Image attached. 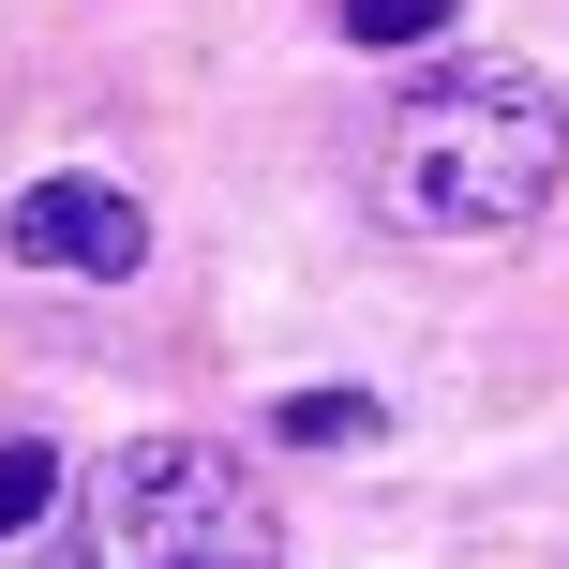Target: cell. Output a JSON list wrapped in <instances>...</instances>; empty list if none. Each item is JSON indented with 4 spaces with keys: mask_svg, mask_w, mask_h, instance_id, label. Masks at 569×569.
Returning <instances> with one entry per match:
<instances>
[{
    "mask_svg": "<svg viewBox=\"0 0 569 569\" xmlns=\"http://www.w3.org/2000/svg\"><path fill=\"white\" fill-rule=\"evenodd\" d=\"M569 180V106L525 60H465V76H420L375 136V210L405 240H510L540 226V196Z\"/></svg>",
    "mask_w": 569,
    "mask_h": 569,
    "instance_id": "1",
    "label": "cell"
},
{
    "mask_svg": "<svg viewBox=\"0 0 569 569\" xmlns=\"http://www.w3.org/2000/svg\"><path fill=\"white\" fill-rule=\"evenodd\" d=\"M46 569H284V525L256 495V465L210 435H136L76 480Z\"/></svg>",
    "mask_w": 569,
    "mask_h": 569,
    "instance_id": "2",
    "label": "cell"
},
{
    "mask_svg": "<svg viewBox=\"0 0 569 569\" xmlns=\"http://www.w3.org/2000/svg\"><path fill=\"white\" fill-rule=\"evenodd\" d=\"M0 240H16L30 270H76V284H120V270L150 256V210L120 196V180H30V196H16V226H0Z\"/></svg>",
    "mask_w": 569,
    "mask_h": 569,
    "instance_id": "3",
    "label": "cell"
},
{
    "mask_svg": "<svg viewBox=\"0 0 569 569\" xmlns=\"http://www.w3.org/2000/svg\"><path fill=\"white\" fill-rule=\"evenodd\" d=\"M270 435H284V450H360V435H375V390H284Z\"/></svg>",
    "mask_w": 569,
    "mask_h": 569,
    "instance_id": "4",
    "label": "cell"
},
{
    "mask_svg": "<svg viewBox=\"0 0 569 569\" xmlns=\"http://www.w3.org/2000/svg\"><path fill=\"white\" fill-rule=\"evenodd\" d=\"M46 510H60V450H46V435H0V540L46 525Z\"/></svg>",
    "mask_w": 569,
    "mask_h": 569,
    "instance_id": "5",
    "label": "cell"
},
{
    "mask_svg": "<svg viewBox=\"0 0 569 569\" xmlns=\"http://www.w3.org/2000/svg\"><path fill=\"white\" fill-rule=\"evenodd\" d=\"M330 16H345V46H435L450 0H330Z\"/></svg>",
    "mask_w": 569,
    "mask_h": 569,
    "instance_id": "6",
    "label": "cell"
}]
</instances>
